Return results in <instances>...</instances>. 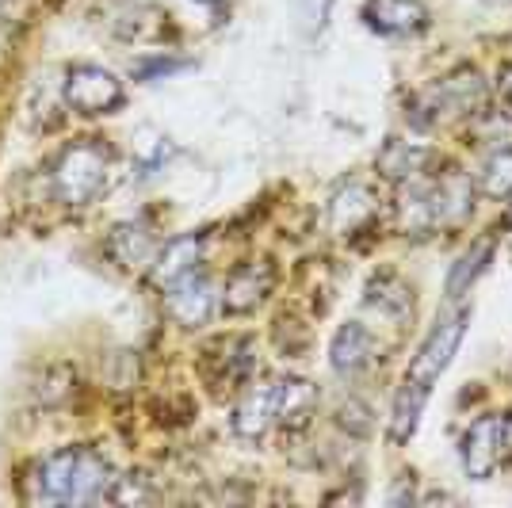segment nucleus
I'll return each instance as SVG.
<instances>
[{"label": "nucleus", "instance_id": "1", "mask_svg": "<svg viewBox=\"0 0 512 508\" xmlns=\"http://www.w3.org/2000/svg\"><path fill=\"white\" fill-rule=\"evenodd\" d=\"M467 325H470V306H459V310H451L448 318L436 321V325L428 329V337L421 340L417 356L409 360L402 390H398V398H394V417H390V440H394V444H406L409 436L417 432L421 413H425V405H428V394H432L436 379H440L451 367V360H455Z\"/></svg>", "mask_w": 512, "mask_h": 508}, {"label": "nucleus", "instance_id": "2", "mask_svg": "<svg viewBox=\"0 0 512 508\" xmlns=\"http://www.w3.org/2000/svg\"><path fill=\"white\" fill-rule=\"evenodd\" d=\"M115 486V466L92 447H58L35 463L27 497L39 505H96Z\"/></svg>", "mask_w": 512, "mask_h": 508}, {"label": "nucleus", "instance_id": "3", "mask_svg": "<svg viewBox=\"0 0 512 508\" xmlns=\"http://www.w3.org/2000/svg\"><path fill=\"white\" fill-rule=\"evenodd\" d=\"M107 176H111V146L100 138H77L54 157L50 188H54V199L62 207L81 211V207L100 199V191L107 188Z\"/></svg>", "mask_w": 512, "mask_h": 508}, {"label": "nucleus", "instance_id": "4", "mask_svg": "<svg viewBox=\"0 0 512 508\" xmlns=\"http://www.w3.org/2000/svg\"><path fill=\"white\" fill-rule=\"evenodd\" d=\"M486 107V81L478 69H455L448 77H440L436 85L421 88L409 100V119L413 127H440L451 119H467Z\"/></svg>", "mask_w": 512, "mask_h": 508}, {"label": "nucleus", "instance_id": "5", "mask_svg": "<svg viewBox=\"0 0 512 508\" xmlns=\"http://www.w3.org/2000/svg\"><path fill=\"white\" fill-rule=\"evenodd\" d=\"M65 104L73 107L77 115H111L115 107H123V81L104 69V65H92V62H77L65 69V85H62Z\"/></svg>", "mask_w": 512, "mask_h": 508}, {"label": "nucleus", "instance_id": "6", "mask_svg": "<svg viewBox=\"0 0 512 508\" xmlns=\"http://www.w3.org/2000/svg\"><path fill=\"white\" fill-rule=\"evenodd\" d=\"M218 306H222V291L203 272H192V276L176 279L172 287H165V310L180 329H203Z\"/></svg>", "mask_w": 512, "mask_h": 508}, {"label": "nucleus", "instance_id": "7", "mask_svg": "<svg viewBox=\"0 0 512 508\" xmlns=\"http://www.w3.org/2000/svg\"><path fill=\"white\" fill-rule=\"evenodd\" d=\"M256 371V344L249 337H218L203 352V375L214 390H245Z\"/></svg>", "mask_w": 512, "mask_h": 508}, {"label": "nucleus", "instance_id": "8", "mask_svg": "<svg viewBox=\"0 0 512 508\" xmlns=\"http://www.w3.org/2000/svg\"><path fill=\"white\" fill-rule=\"evenodd\" d=\"M459 459L470 478L486 482L497 466L505 463V417L501 413H486L463 432L459 444Z\"/></svg>", "mask_w": 512, "mask_h": 508}, {"label": "nucleus", "instance_id": "9", "mask_svg": "<svg viewBox=\"0 0 512 508\" xmlns=\"http://www.w3.org/2000/svg\"><path fill=\"white\" fill-rule=\"evenodd\" d=\"M394 218H398V230L406 237H432V233L444 226V214H440V199H436V184H432V172L421 180H409L398 184V203H394Z\"/></svg>", "mask_w": 512, "mask_h": 508}, {"label": "nucleus", "instance_id": "10", "mask_svg": "<svg viewBox=\"0 0 512 508\" xmlns=\"http://www.w3.org/2000/svg\"><path fill=\"white\" fill-rule=\"evenodd\" d=\"M375 218H379V195H375L371 184L348 180V184L333 191V199H329V230H333V237L348 241L356 233L371 230Z\"/></svg>", "mask_w": 512, "mask_h": 508}, {"label": "nucleus", "instance_id": "11", "mask_svg": "<svg viewBox=\"0 0 512 508\" xmlns=\"http://www.w3.org/2000/svg\"><path fill=\"white\" fill-rule=\"evenodd\" d=\"M279 424V394H276V379L260 382V386H245V394L237 398L234 417H230V428H234L237 440L245 444H256L264 440L272 428Z\"/></svg>", "mask_w": 512, "mask_h": 508}, {"label": "nucleus", "instance_id": "12", "mask_svg": "<svg viewBox=\"0 0 512 508\" xmlns=\"http://www.w3.org/2000/svg\"><path fill=\"white\" fill-rule=\"evenodd\" d=\"M360 20L386 39H409V35H421L432 16L421 0H363Z\"/></svg>", "mask_w": 512, "mask_h": 508}, {"label": "nucleus", "instance_id": "13", "mask_svg": "<svg viewBox=\"0 0 512 508\" xmlns=\"http://www.w3.org/2000/svg\"><path fill=\"white\" fill-rule=\"evenodd\" d=\"M276 287V268L268 260H245L237 264L226 287H222V310L226 314H253L256 306H264V298Z\"/></svg>", "mask_w": 512, "mask_h": 508}, {"label": "nucleus", "instance_id": "14", "mask_svg": "<svg viewBox=\"0 0 512 508\" xmlns=\"http://www.w3.org/2000/svg\"><path fill=\"white\" fill-rule=\"evenodd\" d=\"M203 253H207L203 233H180V237H172V241H165V245L157 249V256H153L150 283L157 291H165L176 279L192 276V272H199V264H203Z\"/></svg>", "mask_w": 512, "mask_h": 508}, {"label": "nucleus", "instance_id": "15", "mask_svg": "<svg viewBox=\"0 0 512 508\" xmlns=\"http://www.w3.org/2000/svg\"><path fill=\"white\" fill-rule=\"evenodd\" d=\"M371 363H375V337H371V329L363 321L341 325L333 344H329V367L341 379H360Z\"/></svg>", "mask_w": 512, "mask_h": 508}, {"label": "nucleus", "instance_id": "16", "mask_svg": "<svg viewBox=\"0 0 512 508\" xmlns=\"http://www.w3.org/2000/svg\"><path fill=\"white\" fill-rule=\"evenodd\" d=\"M432 161H436V153L428 146H421V142L386 138V146L379 149V157H375V169H379V176L390 180V184H409V180L428 176Z\"/></svg>", "mask_w": 512, "mask_h": 508}, {"label": "nucleus", "instance_id": "17", "mask_svg": "<svg viewBox=\"0 0 512 508\" xmlns=\"http://www.w3.org/2000/svg\"><path fill=\"white\" fill-rule=\"evenodd\" d=\"M107 256L127 268V272H138V268H150L153 256H157V237L146 222H119L107 233Z\"/></svg>", "mask_w": 512, "mask_h": 508}, {"label": "nucleus", "instance_id": "18", "mask_svg": "<svg viewBox=\"0 0 512 508\" xmlns=\"http://www.w3.org/2000/svg\"><path fill=\"white\" fill-rule=\"evenodd\" d=\"M276 394H279V424H287V428H306L310 417L318 413V386L314 382L283 375V379H276Z\"/></svg>", "mask_w": 512, "mask_h": 508}, {"label": "nucleus", "instance_id": "19", "mask_svg": "<svg viewBox=\"0 0 512 508\" xmlns=\"http://www.w3.org/2000/svg\"><path fill=\"white\" fill-rule=\"evenodd\" d=\"M436 184V199H440V214H444V226H459L463 218L470 214V199H474V184H470L463 172H444V176H432Z\"/></svg>", "mask_w": 512, "mask_h": 508}, {"label": "nucleus", "instance_id": "20", "mask_svg": "<svg viewBox=\"0 0 512 508\" xmlns=\"http://www.w3.org/2000/svg\"><path fill=\"white\" fill-rule=\"evenodd\" d=\"M490 260H493V237H482V241H474L467 253L451 264L448 287H444L451 302H459V298L467 295L470 287H474V279L486 272V264H490Z\"/></svg>", "mask_w": 512, "mask_h": 508}, {"label": "nucleus", "instance_id": "21", "mask_svg": "<svg viewBox=\"0 0 512 508\" xmlns=\"http://www.w3.org/2000/svg\"><path fill=\"white\" fill-rule=\"evenodd\" d=\"M367 306L386 314V318H402V314L413 310V295H409V287L394 272H383V276L371 279V287H367Z\"/></svg>", "mask_w": 512, "mask_h": 508}, {"label": "nucleus", "instance_id": "22", "mask_svg": "<svg viewBox=\"0 0 512 508\" xmlns=\"http://www.w3.org/2000/svg\"><path fill=\"white\" fill-rule=\"evenodd\" d=\"M486 199H509L512 195V146H497L478 169V184Z\"/></svg>", "mask_w": 512, "mask_h": 508}, {"label": "nucleus", "instance_id": "23", "mask_svg": "<svg viewBox=\"0 0 512 508\" xmlns=\"http://www.w3.org/2000/svg\"><path fill=\"white\" fill-rule=\"evenodd\" d=\"M157 493H153L150 478L146 474H123V478H115V486H111V497L107 501H115V505H146V501H153Z\"/></svg>", "mask_w": 512, "mask_h": 508}, {"label": "nucleus", "instance_id": "24", "mask_svg": "<svg viewBox=\"0 0 512 508\" xmlns=\"http://www.w3.org/2000/svg\"><path fill=\"white\" fill-rule=\"evenodd\" d=\"M337 0H302V20H306V35H321L325 23L333 16Z\"/></svg>", "mask_w": 512, "mask_h": 508}, {"label": "nucleus", "instance_id": "25", "mask_svg": "<svg viewBox=\"0 0 512 508\" xmlns=\"http://www.w3.org/2000/svg\"><path fill=\"white\" fill-rule=\"evenodd\" d=\"M180 65H184V62H169V58H153V62L138 65V69H134V77H142V81H150V77H161V73L169 77V73H176Z\"/></svg>", "mask_w": 512, "mask_h": 508}, {"label": "nucleus", "instance_id": "26", "mask_svg": "<svg viewBox=\"0 0 512 508\" xmlns=\"http://www.w3.org/2000/svg\"><path fill=\"white\" fill-rule=\"evenodd\" d=\"M16 20H20V0H0V43L8 39Z\"/></svg>", "mask_w": 512, "mask_h": 508}, {"label": "nucleus", "instance_id": "27", "mask_svg": "<svg viewBox=\"0 0 512 508\" xmlns=\"http://www.w3.org/2000/svg\"><path fill=\"white\" fill-rule=\"evenodd\" d=\"M497 88H501V100L512 107V65H501V73H497Z\"/></svg>", "mask_w": 512, "mask_h": 508}, {"label": "nucleus", "instance_id": "28", "mask_svg": "<svg viewBox=\"0 0 512 508\" xmlns=\"http://www.w3.org/2000/svg\"><path fill=\"white\" fill-rule=\"evenodd\" d=\"M509 222H512V195H509Z\"/></svg>", "mask_w": 512, "mask_h": 508}]
</instances>
